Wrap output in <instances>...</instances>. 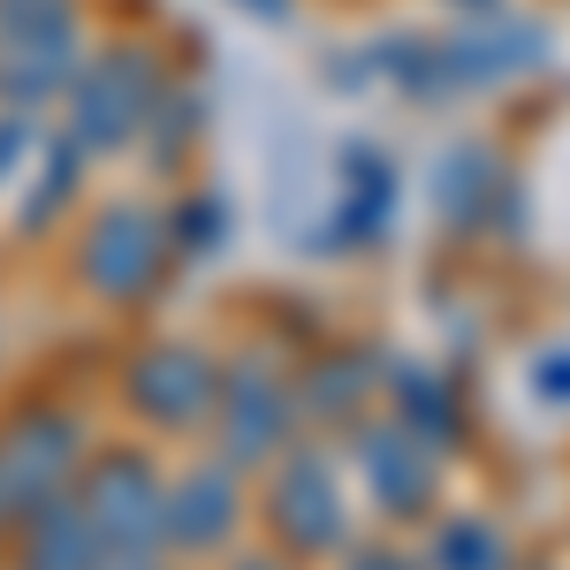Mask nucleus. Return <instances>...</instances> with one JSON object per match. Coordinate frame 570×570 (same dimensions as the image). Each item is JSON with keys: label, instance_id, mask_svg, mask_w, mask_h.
I'll return each mask as SVG.
<instances>
[{"label": "nucleus", "instance_id": "11", "mask_svg": "<svg viewBox=\"0 0 570 570\" xmlns=\"http://www.w3.org/2000/svg\"><path fill=\"white\" fill-rule=\"evenodd\" d=\"M532 61H548V31L540 23H494V31H456V39H434V77H441V99L464 85H502Z\"/></svg>", "mask_w": 570, "mask_h": 570}, {"label": "nucleus", "instance_id": "6", "mask_svg": "<svg viewBox=\"0 0 570 570\" xmlns=\"http://www.w3.org/2000/svg\"><path fill=\"white\" fill-rule=\"evenodd\" d=\"M168 266H176V236H168V214H153V206H107L85 228V244H77V274H85L91 297H107V305L160 297Z\"/></svg>", "mask_w": 570, "mask_h": 570}, {"label": "nucleus", "instance_id": "3", "mask_svg": "<svg viewBox=\"0 0 570 570\" xmlns=\"http://www.w3.org/2000/svg\"><path fill=\"white\" fill-rule=\"evenodd\" d=\"M266 525L289 548V563H327L357 540L351 525V494H343V472L327 449L312 441H289L274 464H266Z\"/></svg>", "mask_w": 570, "mask_h": 570}, {"label": "nucleus", "instance_id": "8", "mask_svg": "<svg viewBox=\"0 0 570 570\" xmlns=\"http://www.w3.org/2000/svg\"><path fill=\"white\" fill-rule=\"evenodd\" d=\"M351 449H357V480L373 494V510L395 518V525H426L441 510V449L426 434H411L403 419H357L351 426Z\"/></svg>", "mask_w": 570, "mask_h": 570}, {"label": "nucleus", "instance_id": "20", "mask_svg": "<svg viewBox=\"0 0 570 570\" xmlns=\"http://www.w3.org/2000/svg\"><path fill=\"white\" fill-rule=\"evenodd\" d=\"M23 160H39V137H31V115H16V107H0V183L16 176Z\"/></svg>", "mask_w": 570, "mask_h": 570}, {"label": "nucleus", "instance_id": "27", "mask_svg": "<svg viewBox=\"0 0 570 570\" xmlns=\"http://www.w3.org/2000/svg\"><path fill=\"white\" fill-rule=\"evenodd\" d=\"M472 8H494V0H472Z\"/></svg>", "mask_w": 570, "mask_h": 570}, {"label": "nucleus", "instance_id": "13", "mask_svg": "<svg viewBox=\"0 0 570 570\" xmlns=\"http://www.w3.org/2000/svg\"><path fill=\"white\" fill-rule=\"evenodd\" d=\"M99 563H107V548H99L91 518L77 510V487L23 510V525H16V570H99Z\"/></svg>", "mask_w": 570, "mask_h": 570}, {"label": "nucleus", "instance_id": "24", "mask_svg": "<svg viewBox=\"0 0 570 570\" xmlns=\"http://www.w3.org/2000/svg\"><path fill=\"white\" fill-rule=\"evenodd\" d=\"M228 570H297V563H282V556H244V563H228Z\"/></svg>", "mask_w": 570, "mask_h": 570}, {"label": "nucleus", "instance_id": "10", "mask_svg": "<svg viewBox=\"0 0 570 570\" xmlns=\"http://www.w3.org/2000/svg\"><path fill=\"white\" fill-rule=\"evenodd\" d=\"M244 525V480H236V464H198V472H183L168 487V518H160V540L183 548V556H214L228 548Z\"/></svg>", "mask_w": 570, "mask_h": 570}, {"label": "nucleus", "instance_id": "17", "mask_svg": "<svg viewBox=\"0 0 570 570\" xmlns=\"http://www.w3.org/2000/svg\"><path fill=\"white\" fill-rule=\"evenodd\" d=\"M426 570H510V540L494 518L480 510H456L434 525V548H426Z\"/></svg>", "mask_w": 570, "mask_h": 570}, {"label": "nucleus", "instance_id": "2", "mask_svg": "<svg viewBox=\"0 0 570 570\" xmlns=\"http://www.w3.org/2000/svg\"><path fill=\"white\" fill-rule=\"evenodd\" d=\"M85 61V8L77 0H0V107L39 115L53 107Z\"/></svg>", "mask_w": 570, "mask_h": 570}, {"label": "nucleus", "instance_id": "25", "mask_svg": "<svg viewBox=\"0 0 570 570\" xmlns=\"http://www.w3.org/2000/svg\"><path fill=\"white\" fill-rule=\"evenodd\" d=\"M99 570H153V563H99Z\"/></svg>", "mask_w": 570, "mask_h": 570}, {"label": "nucleus", "instance_id": "15", "mask_svg": "<svg viewBox=\"0 0 570 570\" xmlns=\"http://www.w3.org/2000/svg\"><path fill=\"white\" fill-rule=\"evenodd\" d=\"M494 190H502V160H494V145H449L434 168V214L441 228H456V236H472L494 206Z\"/></svg>", "mask_w": 570, "mask_h": 570}, {"label": "nucleus", "instance_id": "26", "mask_svg": "<svg viewBox=\"0 0 570 570\" xmlns=\"http://www.w3.org/2000/svg\"><path fill=\"white\" fill-rule=\"evenodd\" d=\"M0 525H8V487H0Z\"/></svg>", "mask_w": 570, "mask_h": 570}, {"label": "nucleus", "instance_id": "19", "mask_svg": "<svg viewBox=\"0 0 570 570\" xmlns=\"http://www.w3.org/2000/svg\"><path fill=\"white\" fill-rule=\"evenodd\" d=\"M168 236H176V252H214V244H228V198H183L176 214H168Z\"/></svg>", "mask_w": 570, "mask_h": 570}, {"label": "nucleus", "instance_id": "14", "mask_svg": "<svg viewBox=\"0 0 570 570\" xmlns=\"http://www.w3.org/2000/svg\"><path fill=\"white\" fill-rule=\"evenodd\" d=\"M381 381H389V411L411 426V434H426L449 456L456 441H472V419H464V403H456V381L449 373H434V365H419V357H395V365H381Z\"/></svg>", "mask_w": 570, "mask_h": 570}, {"label": "nucleus", "instance_id": "9", "mask_svg": "<svg viewBox=\"0 0 570 570\" xmlns=\"http://www.w3.org/2000/svg\"><path fill=\"white\" fill-rule=\"evenodd\" d=\"M85 472V426L69 411H23L8 434H0V487H8V510H31L69 494Z\"/></svg>", "mask_w": 570, "mask_h": 570}, {"label": "nucleus", "instance_id": "5", "mask_svg": "<svg viewBox=\"0 0 570 570\" xmlns=\"http://www.w3.org/2000/svg\"><path fill=\"white\" fill-rule=\"evenodd\" d=\"M77 510L91 518L107 563H153L160 556V518H168V487L137 449H107L85 456L77 472Z\"/></svg>", "mask_w": 570, "mask_h": 570}, {"label": "nucleus", "instance_id": "18", "mask_svg": "<svg viewBox=\"0 0 570 570\" xmlns=\"http://www.w3.org/2000/svg\"><path fill=\"white\" fill-rule=\"evenodd\" d=\"M77 183H85V153L61 137V145H46L39 176H31V198H23V228H53V214L77 198Z\"/></svg>", "mask_w": 570, "mask_h": 570}, {"label": "nucleus", "instance_id": "22", "mask_svg": "<svg viewBox=\"0 0 570 570\" xmlns=\"http://www.w3.org/2000/svg\"><path fill=\"white\" fill-rule=\"evenodd\" d=\"M343 570H419V563H411L403 548H357L351 540V548H343Z\"/></svg>", "mask_w": 570, "mask_h": 570}, {"label": "nucleus", "instance_id": "21", "mask_svg": "<svg viewBox=\"0 0 570 570\" xmlns=\"http://www.w3.org/2000/svg\"><path fill=\"white\" fill-rule=\"evenodd\" d=\"M532 395H540V403H556V411H570V343H563V351H540V357H532Z\"/></svg>", "mask_w": 570, "mask_h": 570}, {"label": "nucleus", "instance_id": "7", "mask_svg": "<svg viewBox=\"0 0 570 570\" xmlns=\"http://www.w3.org/2000/svg\"><path fill=\"white\" fill-rule=\"evenodd\" d=\"M122 395H130V411L145 426H160V434H198V426H214L220 357L206 351V343H190V335H160V343H145V351L130 357Z\"/></svg>", "mask_w": 570, "mask_h": 570}, {"label": "nucleus", "instance_id": "1", "mask_svg": "<svg viewBox=\"0 0 570 570\" xmlns=\"http://www.w3.org/2000/svg\"><path fill=\"white\" fill-rule=\"evenodd\" d=\"M160 53H145V46H99L77 61V77H69V145L91 153V160H107V153H122L145 137L153 122V107H160Z\"/></svg>", "mask_w": 570, "mask_h": 570}, {"label": "nucleus", "instance_id": "16", "mask_svg": "<svg viewBox=\"0 0 570 570\" xmlns=\"http://www.w3.org/2000/svg\"><path fill=\"white\" fill-rule=\"evenodd\" d=\"M395 214V168L373 145H343V206H335V244H381Z\"/></svg>", "mask_w": 570, "mask_h": 570}, {"label": "nucleus", "instance_id": "23", "mask_svg": "<svg viewBox=\"0 0 570 570\" xmlns=\"http://www.w3.org/2000/svg\"><path fill=\"white\" fill-rule=\"evenodd\" d=\"M244 16H259V23H289V0H236Z\"/></svg>", "mask_w": 570, "mask_h": 570}, {"label": "nucleus", "instance_id": "4", "mask_svg": "<svg viewBox=\"0 0 570 570\" xmlns=\"http://www.w3.org/2000/svg\"><path fill=\"white\" fill-rule=\"evenodd\" d=\"M214 426H220V464H236V472H266L297 426H305V411H297V373H282L266 351H244L220 365V395H214Z\"/></svg>", "mask_w": 570, "mask_h": 570}, {"label": "nucleus", "instance_id": "12", "mask_svg": "<svg viewBox=\"0 0 570 570\" xmlns=\"http://www.w3.org/2000/svg\"><path fill=\"white\" fill-rule=\"evenodd\" d=\"M373 395H381V357L365 351V343L320 351L305 373H297V411H305L312 426H357Z\"/></svg>", "mask_w": 570, "mask_h": 570}]
</instances>
